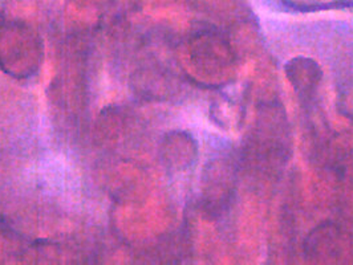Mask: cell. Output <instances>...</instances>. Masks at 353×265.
<instances>
[{
	"instance_id": "6da1fadb",
	"label": "cell",
	"mask_w": 353,
	"mask_h": 265,
	"mask_svg": "<svg viewBox=\"0 0 353 265\" xmlns=\"http://www.w3.org/2000/svg\"><path fill=\"white\" fill-rule=\"evenodd\" d=\"M44 57L43 40L32 27L20 20L0 21V70L26 80L36 74Z\"/></svg>"
}]
</instances>
